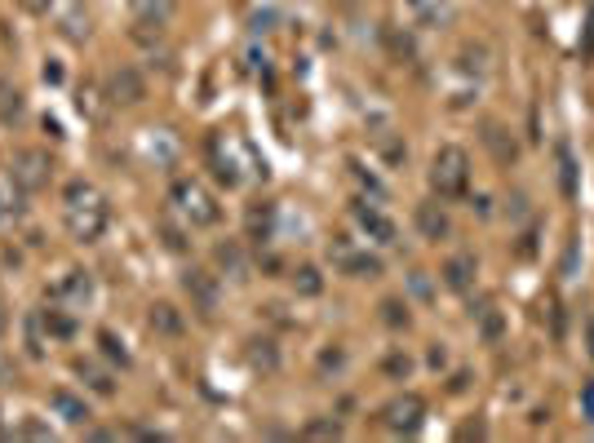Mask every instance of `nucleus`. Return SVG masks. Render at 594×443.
<instances>
[{
  "mask_svg": "<svg viewBox=\"0 0 594 443\" xmlns=\"http://www.w3.org/2000/svg\"><path fill=\"white\" fill-rule=\"evenodd\" d=\"M111 209H107V195H102L94 182L85 178H71L63 187V226L76 244H98L107 235Z\"/></svg>",
  "mask_w": 594,
  "mask_h": 443,
  "instance_id": "1",
  "label": "nucleus"
},
{
  "mask_svg": "<svg viewBox=\"0 0 594 443\" xmlns=\"http://www.w3.org/2000/svg\"><path fill=\"white\" fill-rule=\"evenodd\" d=\"M169 213L187 226V231H209V226L222 222L218 195L204 187L200 178H178V182H173V187H169Z\"/></svg>",
  "mask_w": 594,
  "mask_h": 443,
  "instance_id": "2",
  "label": "nucleus"
},
{
  "mask_svg": "<svg viewBox=\"0 0 594 443\" xmlns=\"http://www.w3.org/2000/svg\"><path fill=\"white\" fill-rule=\"evenodd\" d=\"M209 164H213V173H218V182H227V187H244L249 178H258V173H266V169H258V156L249 151V142L240 138V133H213L209 138Z\"/></svg>",
  "mask_w": 594,
  "mask_h": 443,
  "instance_id": "3",
  "label": "nucleus"
},
{
  "mask_svg": "<svg viewBox=\"0 0 594 443\" xmlns=\"http://www.w3.org/2000/svg\"><path fill=\"white\" fill-rule=\"evenodd\" d=\"M430 191L439 195V204H453L462 200L470 191V156L466 147H457V142H444V147L430 156Z\"/></svg>",
  "mask_w": 594,
  "mask_h": 443,
  "instance_id": "4",
  "label": "nucleus"
},
{
  "mask_svg": "<svg viewBox=\"0 0 594 443\" xmlns=\"http://www.w3.org/2000/svg\"><path fill=\"white\" fill-rule=\"evenodd\" d=\"M329 262H333V271L351 275V280H377V275H382V257L368 253L360 240H351V235H333Z\"/></svg>",
  "mask_w": 594,
  "mask_h": 443,
  "instance_id": "5",
  "label": "nucleus"
},
{
  "mask_svg": "<svg viewBox=\"0 0 594 443\" xmlns=\"http://www.w3.org/2000/svg\"><path fill=\"white\" fill-rule=\"evenodd\" d=\"M9 178H14L27 195H36V191L49 187V178H54V160H49V151H40V147H23V151H14V160H9Z\"/></svg>",
  "mask_w": 594,
  "mask_h": 443,
  "instance_id": "6",
  "label": "nucleus"
},
{
  "mask_svg": "<svg viewBox=\"0 0 594 443\" xmlns=\"http://www.w3.org/2000/svg\"><path fill=\"white\" fill-rule=\"evenodd\" d=\"M351 218H355V226H360L368 240L382 244V249H395V244H399V226L386 218V209L377 200H364V195H360V200L351 204Z\"/></svg>",
  "mask_w": 594,
  "mask_h": 443,
  "instance_id": "7",
  "label": "nucleus"
},
{
  "mask_svg": "<svg viewBox=\"0 0 594 443\" xmlns=\"http://www.w3.org/2000/svg\"><path fill=\"white\" fill-rule=\"evenodd\" d=\"M49 302L67 306V311H85V306L94 302V275L71 266V271H63L54 284H49Z\"/></svg>",
  "mask_w": 594,
  "mask_h": 443,
  "instance_id": "8",
  "label": "nucleus"
},
{
  "mask_svg": "<svg viewBox=\"0 0 594 443\" xmlns=\"http://www.w3.org/2000/svg\"><path fill=\"white\" fill-rule=\"evenodd\" d=\"M182 288H187L191 297V311H196L200 319H213L222 306V280L213 271H200V266H191L187 275H182Z\"/></svg>",
  "mask_w": 594,
  "mask_h": 443,
  "instance_id": "9",
  "label": "nucleus"
},
{
  "mask_svg": "<svg viewBox=\"0 0 594 443\" xmlns=\"http://www.w3.org/2000/svg\"><path fill=\"white\" fill-rule=\"evenodd\" d=\"M422 421H426V399L422 395H395L391 404L382 408V426L391 430V435H413V430H422Z\"/></svg>",
  "mask_w": 594,
  "mask_h": 443,
  "instance_id": "10",
  "label": "nucleus"
},
{
  "mask_svg": "<svg viewBox=\"0 0 594 443\" xmlns=\"http://www.w3.org/2000/svg\"><path fill=\"white\" fill-rule=\"evenodd\" d=\"M49 23H54V32L67 40V45H85L89 36V14H85V0H54L49 5Z\"/></svg>",
  "mask_w": 594,
  "mask_h": 443,
  "instance_id": "11",
  "label": "nucleus"
},
{
  "mask_svg": "<svg viewBox=\"0 0 594 443\" xmlns=\"http://www.w3.org/2000/svg\"><path fill=\"white\" fill-rule=\"evenodd\" d=\"M107 98L111 107H138L142 98H147V80H142L138 67H116L107 76Z\"/></svg>",
  "mask_w": 594,
  "mask_h": 443,
  "instance_id": "12",
  "label": "nucleus"
},
{
  "mask_svg": "<svg viewBox=\"0 0 594 443\" xmlns=\"http://www.w3.org/2000/svg\"><path fill=\"white\" fill-rule=\"evenodd\" d=\"M178 5L182 0H129V18L133 27H169Z\"/></svg>",
  "mask_w": 594,
  "mask_h": 443,
  "instance_id": "13",
  "label": "nucleus"
},
{
  "mask_svg": "<svg viewBox=\"0 0 594 443\" xmlns=\"http://www.w3.org/2000/svg\"><path fill=\"white\" fill-rule=\"evenodd\" d=\"M142 156H147L156 169H169L178 160V138L169 129H147L142 133Z\"/></svg>",
  "mask_w": 594,
  "mask_h": 443,
  "instance_id": "14",
  "label": "nucleus"
},
{
  "mask_svg": "<svg viewBox=\"0 0 594 443\" xmlns=\"http://www.w3.org/2000/svg\"><path fill=\"white\" fill-rule=\"evenodd\" d=\"M107 107H111L107 89H102L98 80H80V89H76V111H80V116L102 125V120H107Z\"/></svg>",
  "mask_w": 594,
  "mask_h": 443,
  "instance_id": "15",
  "label": "nucleus"
},
{
  "mask_svg": "<svg viewBox=\"0 0 594 443\" xmlns=\"http://www.w3.org/2000/svg\"><path fill=\"white\" fill-rule=\"evenodd\" d=\"M23 200H27V191L9 173H0V231H9V226L23 218Z\"/></svg>",
  "mask_w": 594,
  "mask_h": 443,
  "instance_id": "16",
  "label": "nucleus"
},
{
  "mask_svg": "<svg viewBox=\"0 0 594 443\" xmlns=\"http://www.w3.org/2000/svg\"><path fill=\"white\" fill-rule=\"evenodd\" d=\"M417 231H422V240L439 244L453 235V222H448V213L439 209V204H422V209H417Z\"/></svg>",
  "mask_w": 594,
  "mask_h": 443,
  "instance_id": "17",
  "label": "nucleus"
},
{
  "mask_svg": "<svg viewBox=\"0 0 594 443\" xmlns=\"http://www.w3.org/2000/svg\"><path fill=\"white\" fill-rule=\"evenodd\" d=\"M76 377L85 381V390H94L98 399H111V395H116V377H111L102 364H94V359H76Z\"/></svg>",
  "mask_w": 594,
  "mask_h": 443,
  "instance_id": "18",
  "label": "nucleus"
},
{
  "mask_svg": "<svg viewBox=\"0 0 594 443\" xmlns=\"http://www.w3.org/2000/svg\"><path fill=\"white\" fill-rule=\"evenodd\" d=\"M475 271H479L475 257H470V253H457V257H448L444 271H439V275H444V284L453 288V293H466V288L475 284Z\"/></svg>",
  "mask_w": 594,
  "mask_h": 443,
  "instance_id": "19",
  "label": "nucleus"
},
{
  "mask_svg": "<svg viewBox=\"0 0 594 443\" xmlns=\"http://www.w3.org/2000/svg\"><path fill=\"white\" fill-rule=\"evenodd\" d=\"M49 408H54L67 426H89V404L80 395H71V390H54V395H49Z\"/></svg>",
  "mask_w": 594,
  "mask_h": 443,
  "instance_id": "20",
  "label": "nucleus"
},
{
  "mask_svg": "<svg viewBox=\"0 0 594 443\" xmlns=\"http://www.w3.org/2000/svg\"><path fill=\"white\" fill-rule=\"evenodd\" d=\"M484 142H488V151H493V160L501 164V169H510L519 156V147H515V138H510L501 125H484Z\"/></svg>",
  "mask_w": 594,
  "mask_h": 443,
  "instance_id": "21",
  "label": "nucleus"
},
{
  "mask_svg": "<svg viewBox=\"0 0 594 443\" xmlns=\"http://www.w3.org/2000/svg\"><path fill=\"white\" fill-rule=\"evenodd\" d=\"M23 342H27V359H45V346L54 342L45 328V319H40V311H32L23 319Z\"/></svg>",
  "mask_w": 594,
  "mask_h": 443,
  "instance_id": "22",
  "label": "nucleus"
},
{
  "mask_svg": "<svg viewBox=\"0 0 594 443\" xmlns=\"http://www.w3.org/2000/svg\"><path fill=\"white\" fill-rule=\"evenodd\" d=\"M147 324L156 328L160 337H182V328H187V324H182V311H178V306H169V302H156V306H151Z\"/></svg>",
  "mask_w": 594,
  "mask_h": 443,
  "instance_id": "23",
  "label": "nucleus"
},
{
  "mask_svg": "<svg viewBox=\"0 0 594 443\" xmlns=\"http://www.w3.org/2000/svg\"><path fill=\"white\" fill-rule=\"evenodd\" d=\"M71 315H76V311H67V306H54V302L40 311V319H45V328H49V337H54V342H67V337H76V319H71Z\"/></svg>",
  "mask_w": 594,
  "mask_h": 443,
  "instance_id": "24",
  "label": "nucleus"
},
{
  "mask_svg": "<svg viewBox=\"0 0 594 443\" xmlns=\"http://www.w3.org/2000/svg\"><path fill=\"white\" fill-rule=\"evenodd\" d=\"M555 160H559V191H563V200H577V160H572L568 142H559V147H555Z\"/></svg>",
  "mask_w": 594,
  "mask_h": 443,
  "instance_id": "25",
  "label": "nucleus"
},
{
  "mask_svg": "<svg viewBox=\"0 0 594 443\" xmlns=\"http://www.w3.org/2000/svg\"><path fill=\"white\" fill-rule=\"evenodd\" d=\"M213 257H218V266L231 275V280H244V275H249V262H244V249H240V244H235V240L218 244V253H213Z\"/></svg>",
  "mask_w": 594,
  "mask_h": 443,
  "instance_id": "26",
  "label": "nucleus"
},
{
  "mask_svg": "<svg viewBox=\"0 0 594 443\" xmlns=\"http://www.w3.org/2000/svg\"><path fill=\"white\" fill-rule=\"evenodd\" d=\"M249 364L258 368V373H275V368H280V350H275L271 337H258V342H249Z\"/></svg>",
  "mask_w": 594,
  "mask_h": 443,
  "instance_id": "27",
  "label": "nucleus"
},
{
  "mask_svg": "<svg viewBox=\"0 0 594 443\" xmlns=\"http://www.w3.org/2000/svg\"><path fill=\"white\" fill-rule=\"evenodd\" d=\"M275 235V209L271 204H262V209H249V240L266 244Z\"/></svg>",
  "mask_w": 594,
  "mask_h": 443,
  "instance_id": "28",
  "label": "nucleus"
},
{
  "mask_svg": "<svg viewBox=\"0 0 594 443\" xmlns=\"http://www.w3.org/2000/svg\"><path fill=\"white\" fill-rule=\"evenodd\" d=\"M98 350H102V359L107 364H120V368H129V350H125V342H120L111 328H102L98 333Z\"/></svg>",
  "mask_w": 594,
  "mask_h": 443,
  "instance_id": "29",
  "label": "nucleus"
},
{
  "mask_svg": "<svg viewBox=\"0 0 594 443\" xmlns=\"http://www.w3.org/2000/svg\"><path fill=\"white\" fill-rule=\"evenodd\" d=\"M18 116H23V94H18L9 80H0V120H5V125H14Z\"/></svg>",
  "mask_w": 594,
  "mask_h": 443,
  "instance_id": "30",
  "label": "nucleus"
},
{
  "mask_svg": "<svg viewBox=\"0 0 594 443\" xmlns=\"http://www.w3.org/2000/svg\"><path fill=\"white\" fill-rule=\"evenodd\" d=\"M382 373L391 381H408V377H413V359H408L404 350H391V355L382 359Z\"/></svg>",
  "mask_w": 594,
  "mask_h": 443,
  "instance_id": "31",
  "label": "nucleus"
},
{
  "mask_svg": "<svg viewBox=\"0 0 594 443\" xmlns=\"http://www.w3.org/2000/svg\"><path fill=\"white\" fill-rule=\"evenodd\" d=\"M315 368H320V377H337V373H342V368H346V350L342 346H324L320 350V359H315Z\"/></svg>",
  "mask_w": 594,
  "mask_h": 443,
  "instance_id": "32",
  "label": "nucleus"
},
{
  "mask_svg": "<svg viewBox=\"0 0 594 443\" xmlns=\"http://www.w3.org/2000/svg\"><path fill=\"white\" fill-rule=\"evenodd\" d=\"M293 288H297L302 297H315V293L324 288V280H320V271H315V266H302V271L293 275Z\"/></svg>",
  "mask_w": 594,
  "mask_h": 443,
  "instance_id": "33",
  "label": "nucleus"
},
{
  "mask_svg": "<svg viewBox=\"0 0 594 443\" xmlns=\"http://www.w3.org/2000/svg\"><path fill=\"white\" fill-rule=\"evenodd\" d=\"M382 319L391 328H408V302H399V297H386L382 302Z\"/></svg>",
  "mask_w": 594,
  "mask_h": 443,
  "instance_id": "34",
  "label": "nucleus"
},
{
  "mask_svg": "<svg viewBox=\"0 0 594 443\" xmlns=\"http://www.w3.org/2000/svg\"><path fill=\"white\" fill-rule=\"evenodd\" d=\"M413 5L417 18H426V23H435V18H444V0H408Z\"/></svg>",
  "mask_w": 594,
  "mask_h": 443,
  "instance_id": "35",
  "label": "nucleus"
},
{
  "mask_svg": "<svg viewBox=\"0 0 594 443\" xmlns=\"http://www.w3.org/2000/svg\"><path fill=\"white\" fill-rule=\"evenodd\" d=\"M475 315H479V333H484L488 342H497L501 337V315L497 311H475Z\"/></svg>",
  "mask_w": 594,
  "mask_h": 443,
  "instance_id": "36",
  "label": "nucleus"
},
{
  "mask_svg": "<svg viewBox=\"0 0 594 443\" xmlns=\"http://www.w3.org/2000/svg\"><path fill=\"white\" fill-rule=\"evenodd\" d=\"M377 147H382V156L391 160V164H404L408 160V147H404V142H395V138H382Z\"/></svg>",
  "mask_w": 594,
  "mask_h": 443,
  "instance_id": "37",
  "label": "nucleus"
},
{
  "mask_svg": "<svg viewBox=\"0 0 594 443\" xmlns=\"http://www.w3.org/2000/svg\"><path fill=\"white\" fill-rule=\"evenodd\" d=\"M306 435H311V439H337V435H342V426H337V421H311Z\"/></svg>",
  "mask_w": 594,
  "mask_h": 443,
  "instance_id": "38",
  "label": "nucleus"
},
{
  "mask_svg": "<svg viewBox=\"0 0 594 443\" xmlns=\"http://www.w3.org/2000/svg\"><path fill=\"white\" fill-rule=\"evenodd\" d=\"M18 5H23V9H27V14L45 18V14H49V5H54V0H18Z\"/></svg>",
  "mask_w": 594,
  "mask_h": 443,
  "instance_id": "39",
  "label": "nucleus"
},
{
  "mask_svg": "<svg viewBox=\"0 0 594 443\" xmlns=\"http://www.w3.org/2000/svg\"><path fill=\"white\" fill-rule=\"evenodd\" d=\"M18 435H32V439H49V426H40V421H23V430Z\"/></svg>",
  "mask_w": 594,
  "mask_h": 443,
  "instance_id": "40",
  "label": "nucleus"
},
{
  "mask_svg": "<svg viewBox=\"0 0 594 443\" xmlns=\"http://www.w3.org/2000/svg\"><path fill=\"white\" fill-rule=\"evenodd\" d=\"M581 408H586V421H594V381H586V390H581Z\"/></svg>",
  "mask_w": 594,
  "mask_h": 443,
  "instance_id": "41",
  "label": "nucleus"
},
{
  "mask_svg": "<svg viewBox=\"0 0 594 443\" xmlns=\"http://www.w3.org/2000/svg\"><path fill=\"white\" fill-rule=\"evenodd\" d=\"M45 80H49V85H58V80H63V67H58V63H45Z\"/></svg>",
  "mask_w": 594,
  "mask_h": 443,
  "instance_id": "42",
  "label": "nucleus"
},
{
  "mask_svg": "<svg viewBox=\"0 0 594 443\" xmlns=\"http://www.w3.org/2000/svg\"><path fill=\"white\" fill-rule=\"evenodd\" d=\"M586 350H590V359H594V319H586Z\"/></svg>",
  "mask_w": 594,
  "mask_h": 443,
  "instance_id": "43",
  "label": "nucleus"
},
{
  "mask_svg": "<svg viewBox=\"0 0 594 443\" xmlns=\"http://www.w3.org/2000/svg\"><path fill=\"white\" fill-rule=\"evenodd\" d=\"M413 288H417V293H422V297H430V284H426V275H413Z\"/></svg>",
  "mask_w": 594,
  "mask_h": 443,
  "instance_id": "44",
  "label": "nucleus"
},
{
  "mask_svg": "<svg viewBox=\"0 0 594 443\" xmlns=\"http://www.w3.org/2000/svg\"><path fill=\"white\" fill-rule=\"evenodd\" d=\"M594 54V14H590V32H586V58Z\"/></svg>",
  "mask_w": 594,
  "mask_h": 443,
  "instance_id": "45",
  "label": "nucleus"
},
{
  "mask_svg": "<svg viewBox=\"0 0 594 443\" xmlns=\"http://www.w3.org/2000/svg\"><path fill=\"white\" fill-rule=\"evenodd\" d=\"M9 373V359H5V350H0V377H5Z\"/></svg>",
  "mask_w": 594,
  "mask_h": 443,
  "instance_id": "46",
  "label": "nucleus"
},
{
  "mask_svg": "<svg viewBox=\"0 0 594 443\" xmlns=\"http://www.w3.org/2000/svg\"><path fill=\"white\" fill-rule=\"evenodd\" d=\"M0 333H5V306H0Z\"/></svg>",
  "mask_w": 594,
  "mask_h": 443,
  "instance_id": "47",
  "label": "nucleus"
}]
</instances>
